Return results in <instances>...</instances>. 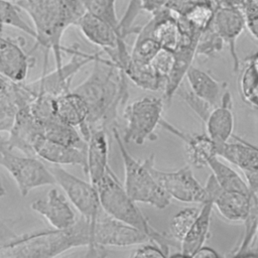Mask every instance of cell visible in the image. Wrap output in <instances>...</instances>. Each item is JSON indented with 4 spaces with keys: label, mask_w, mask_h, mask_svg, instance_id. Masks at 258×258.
<instances>
[{
    "label": "cell",
    "mask_w": 258,
    "mask_h": 258,
    "mask_svg": "<svg viewBox=\"0 0 258 258\" xmlns=\"http://www.w3.org/2000/svg\"><path fill=\"white\" fill-rule=\"evenodd\" d=\"M198 40H191L181 43L174 52V62L171 72L168 76L165 88L163 90L164 99L170 101L173 95L176 94L189 68L192 66V60L197 55Z\"/></svg>",
    "instance_id": "484cf974"
},
{
    "label": "cell",
    "mask_w": 258,
    "mask_h": 258,
    "mask_svg": "<svg viewBox=\"0 0 258 258\" xmlns=\"http://www.w3.org/2000/svg\"><path fill=\"white\" fill-rule=\"evenodd\" d=\"M253 255L254 256H258V228H257V235H256V244H255V248L253 251Z\"/></svg>",
    "instance_id": "ee69618b"
},
{
    "label": "cell",
    "mask_w": 258,
    "mask_h": 258,
    "mask_svg": "<svg viewBox=\"0 0 258 258\" xmlns=\"http://www.w3.org/2000/svg\"><path fill=\"white\" fill-rule=\"evenodd\" d=\"M102 209L111 217L131 225L148 235L151 241L158 243L165 250L168 246H174L176 242L171 236L167 237L164 233L158 232L151 226L147 218L137 207L135 202L121 184L117 175L108 167L105 175L97 184Z\"/></svg>",
    "instance_id": "277c9868"
},
{
    "label": "cell",
    "mask_w": 258,
    "mask_h": 258,
    "mask_svg": "<svg viewBox=\"0 0 258 258\" xmlns=\"http://www.w3.org/2000/svg\"><path fill=\"white\" fill-rule=\"evenodd\" d=\"M8 1H12V2H15V3H18V2H20L21 0H8Z\"/></svg>",
    "instance_id": "f6af8a7d"
},
{
    "label": "cell",
    "mask_w": 258,
    "mask_h": 258,
    "mask_svg": "<svg viewBox=\"0 0 258 258\" xmlns=\"http://www.w3.org/2000/svg\"><path fill=\"white\" fill-rule=\"evenodd\" d=\"M150 169L154 178L171 199L199 204L210 201L206 186L202 185L195 177L189 165L174 171H162L156 169L152 163Z\"/></svg>",
    "instance_id": "7c38bea8"
},
{
    "label": "cell",
    "mask_w": 258,
    "mask_h": 258,
    "mask_svg": "<svg viewBox=\"0 0 258 258\" xmlns=\"http://www.w3.org/2000/svg\"><path fill=\"white\" fill-rule=\"evenodd\" d=\"M56 116L67 124L79 127L82 135L88 140L90 129L88 120L90 109L86 100L76 92L66 93L55 99Z\"/></svg>",
    "instance_id": "7402d4cb"
},
{
    "label": "cell",
    "mask_w": 258,
    "mask_h": 258,
    "mask_svg": "<svg viewBox=\"0 0 258 258\" xmlns=\"http://www.w3.org/2000/svg\"><path fill=\"white\" fill-rule=\"evenodd\" d=\"M257 1H258V0H257Z\"/></svg>",
    "instance_id": "7dc6e473"
},
{
    "label": "cell",
    "mask_w": 258,
    "mask_h": 258,
    "mask_svg": "<svg viewBox=\"0 0 258 258\" xmlns=\"http://www.w3.org/2000/svg\"><path fill=\"white\" fill-rule=\"evenodd\" d=\"M131 257H166L167 250L161 247L158 243L151 241V243H143L140 247L135 249L130 255Z\"/></svg>",
    "instance_id": "ab89813d"
},
{
    "label": "cell",
    "mask_w": 258,
    "mask_h": 258,
    "mask_svg": "<svg viewBox=\"0 0 258 258\" xmlns=\"http://www.w3.org/2000/svg\"><path fill=\"white\" fill-rule=\"evenodd\" d=\"M18 4L30 16L36 31V45L51 50L55 68L62 66L61 51L72 47L61 45V37L70 25H77L86 12L81 0H21Z\"/></svg>",
    "instance_id": "7a4b0ae2"
},
{
    "label": "cell",
    "mask_w": 258,
    "mask_h": 258,
    "mask_svg": "<svg viewBox=\"0 0 258 258\" xmlns=\"http://www.w3.org/2000/svg\"><path fill=\"white\" fill-rule=\"evenodd\" d=\"M205 186L213 206L224 219L230 222H245L258 204L256 194L226 190L221 187L213 174L208 177Z\"/></svg>",
    "instance_id": "8fae6325"
},
{
    "label": "cell",
    "mask_w": 258,
    "mask_h": 258,
    "mask_svg": "<svg viewBox=\"0 0 258 258\" xmlns=\"http://www.w3.org/2000/svg\"><path fill=\"white\" fill-rule=\"evenodd\" d=\"M0 163L14 179L22 197L39 186L56 183L50 168L40 160L34 156L16 155L3 144H1Z\"/></svg>",
    "instance_id": "52a82bcc"
},
{
    "label": "cell",
    "mask_w": 258,
    "mask_h": 258,
    "mask_svg": "<svg viewBox=\"0 0 258 258\" xmlns=\"http://www.w3.org/2000/svg\"><path fill=\"white\" fill-rule=\"evenodd\" d=\"M225 41L215 30L213 24L201 32L197 44V55L206 57L214 56L223 49Z\"/></svg>",
    "instance_id": "d590c367"
},
{
    "label": "cell",
    "mask_w": 258,
    "mask_h": 258,
    "mask_svg": "<svg viewBox=\"0 0 258 258\" xmlns=\"http://www.w3.org/2000/svg\"><path fill=\"white\" fill-rule=\"evenodd\" d=\"M160 126L184 142L186 158L191 166L196 168L209 166L210 160L218 156L217 145L208 134L184 133L163 119L160 121Z\"/></svg>",
    "instance_id": "d6986e66"
},
{
    "label": "cell",
    "mask_w": 258,
    "mask_h": 258,
    "mask_svg": "<svg viewBox=\"0 0 258 258\" xmlns=\"http://www.w3.org/2000/svg\"><path fill=\"white\" fill-rule=\"evenodd\" d=\"M91 244L90 222L81 217L68 229L43 230L2 240L0 258H51L77 247Z\"/></svg>",
    "instance_id": "3957f363"
},
{
    "label": "cell",
    "mask_w": 258,
    "mask_h": 258,
    "mask_svg": "<svg viewBox=\"0 0 258 258\" xmlns=\"http://www.w3.org/2000/svg\"><path fill=\"white\" fill-rule=\"evenodd\" d=\"M209 167L212 169V174L217 179L222 188L231 191H240L244 194L253 192L247 181L244 180L237 171L218 159V156L212 158L209 162Z\"/></svg>",
    "instance_id": "4dcf8cb0"
},
{
    "label": "cell",
    "mask_w": 258,
    "mask_h": 258,
    "mask_svg": "<svg viewBox=\"0 0 258 258\" xmlns=\"http://www.w3.org/2000/svg\"><path fill=\"white\" fill-rule=\"evenodd\" d=\"M127 79L120 68L101 54L94 60L91 74L74 90L89 106V129L106 128L116 119L120 105L129 96Z\"/></svg>",
    "instance_id": "6da1fadb"
},
{
    "label": "cell",
    "mask_w": 258,
    "mask_h": 258,
    "mask_svg": "<svg viewBox=\"0 0 258 258\" xmlns=\"http://www.w3.org/2000/svg\"><path fill=\"white\" fill-rule=\"evenodd\" d=\"M213 208L214 206L211 201L203 204L197 220L180 243V253L178 255L192 257L204 246L209 237Z\"/></svg>",
    "instance_id": "4316f807"
},
{
    "label": "cell",
    "mask_w": 258,
    "mask_h": 258,
    "mask_svg": "<svg viewBox=\"0 0 258 258\" xmlns=\"http://www.w3.org/2000/svg\"><path fill=\"white\" fill-rule=\"evenodd\" d=\"M77 26L90 42L103 50L116 48L121 42L125 41V37L111 25L89 12L84 13Z\"/></svg>",
    "instance_id": "d4e9b609"
},
{
    "label": "cell",
    "mask_w": 258,
    "mask_h": 258,
    "mask_svg": "<svg viewBox=\"0 0 258 258\" xmlns=\"http://www.w3.org/2000/svg\"><path fill=\"white\" fill-rule=\"evenodd\" d=\"M201 209L196 207H188L178 211L171 219L170 222V236L176 241L181 243L190 227L197 220Z\"/></svg>",
    "instance_id": "e575fe53"
},
{
    "label": "cell",
    "mask_w": 258,
    "mask_h": 258,
    "mask_svg": "<svg viewBox=\"0 0 258 258\" xmlns=\"http://www.w3.org/2000/svg\"><path fill=\"white\" fill-rule=\"evenodd\" d=\"M0 129L9 132L21 109L36 98L26 86V82H13L0 77Z\"/></svg>",
    "instance_id": "5bb4252c"
},
{
    "label": "cell",
    "mask_w": 258,
    "mask_h": 258,
    "mask_svg": "<svg viewBox=\"0 0 258 258\" xmlns=\"http://www.w3.org/2000/svg\"><path fill=\"white\" fill-rule=\"evenodd\" d=\"M146 241L151 240L143 231L111 217L103 210L91 226V244L88 248L94 252L106 246L127 247L141 245Z\"/></svg>",
    "instance_id": "9c48e42d"
},
{
    "label": "cell",
    "mask_w": 258,
    "mask_h": 258,
    "mask_svg": "<svg viewBox=\"0 0 258 258\" xmlns=\"http://www.w3.org/2000/svg\"><path fill=\"white\" fill-rule=\"evenodd\" d=\"M216 2H217V0H216ZM217 5H218V3H217Z\"/></svg>",
    "instance_id": "bcb514c9"
},
{
    "label": "cell",
    "mask_w": 258,
    "mask_h": 258,
    "mask_svg": "<svg viewBox=\"0 0 258 258\" xmlns=\"http://www.w3.org/2000/svg\"><path fill=\"white\" fill-rule=\"evenodd\" d=\"M86 12L102 19L125 37L116 12V0H81Z\"/></svg>",
    "instance_id": "1f68e13d"
},
{
    "label": "cell",
    "mask_w": 258,
    "mask_h": 258,
    "mask_svg": "<svg viewBox=\"0 0 258 258\" xmlns=\"http://www.w3.org/2000/svg\"><path fill=\"white\" fill-rule=\"evenodd\" d=\"M192 257H200V258H216V257H220L219 253L214 250L213 248L207 247V246H203L201 247L195 254Z\"/></svg>",
    "instance_id": "b9f144b4"
},
{
    "label": "cell",
    "mask_w": 258,
    "mask_h": 258,
    "mask_svg": "<svg viewBox=\"0 0 258 258\" xmlns=\"http://www.w3.org/2000/svg\"><path fill=\"white\" fill-rule=\"evenodd\" d=\"M163 103L156 97H142L128 104L123 112L126 126L123 140L142 145L147 139H153L155 128L162 119Z\"/></svg>",
    "instance_id": "8992f818"
},
{
    "label": "cell",
    "mask_w": 258,
    "mask_h": 258,
    "mask_svg": "<svg viewBox=\"0 0 258 258\" xmlns=\"http://www.w3.org/2000/svg\"><path fill=\"white\" fill-rule=\"evenodd\" d=\"M30 207L54 229L71 228L79 220L67 198L55 187L50 188L45 198L35 200Z\"/></svg>",
    "instance_id": "ac0fdd59"
},
{
    "label": "cell",
    "mask_w": 258,
    "mask_h": 258,
    "mask_svg": "<svg viewBox=\"0 0 258 258\" xmlns=\"http://www.w3.org/2000/svg\"><path fill=\"white\" fill-rule=\"evenodd\" d=\"M53 173L56 183L60 185L70 202L93 226L103 211L97 187L90 181L83 180L60 165L49 167Z\"/></svg>",
    "instance_id": "30bf717a"
},
{
    "label": "cell",
    "mask_w": 258,
    "mask_h": 258,
    "mask_svg": "<svg viewBox=\"0 0 258 258\" xmlns=\"http://www.w3.org/2000/svg\"><path fill=\"white\" fill-rule=\"evenodd\" d=\"M106 128H91L88 142V169L87 174L90 181L97 186L105 175L109 164V142Z\"/></svg>",
    "instance_id": "603a6c76"
},
{
    "label": "cell",
    "mask_w": 258,
    "mask_h": 258,
    "mask_svg": "<svg viewBox=\"0 0 258 258\" xmlns=\"http://www.w3.org/2000/svg\"><path fill=\"white\" fill-rule=\"evenodd\" d=\"M25 39L17 36L2 37L0 44L1 76L17 83L25 82L29 70L34 66V58L27 54L23 46Z\"/></svg>",
    "instance_id": "2e32d148"
},
{
    "label": "cell",
    "mask_w": 258,
    "mask_h": 258,
    "mask_svg": "<svg viewBox=\"0 0 258 258\" xmlns=\"http://www.w3.org/2000/svg\"><path fill=\"white\" fill-rule=\"evenodd\" d=\"M21 7L15 2L8 0L0 1V13H1V23L3 25L11 26L19 29L29 36L36 39V31L34 27L29 26L26 21L21 16Z\"/></svg>",
    "instance_id": "836d02e7"
},
{
    "label": "cell",
    "mask_w": 258,
    "mask_h": 258,
    "mask_svg": "<svg viewBox=\"0 0 258 258\" xmlns=\"http://www.w3.org/2000/svg\"><path fill=\"white\" fill-rule=\"evenodd\" d=\"M212 24L218 34L229 46L230 54L233 58L234 71L238 72L240 61L236 50V42L246 27V19L243 9L236 6L219 5L216 8Z\"/></svg>",
    "instance_id": "e0dca14e"
},
{
    "label": "cell",
    "mask_w": 258,
    "mask_h": 258,
    "mask_svg": "<svg viewBox=\"0 0 258 258\" xmlns=\"http://www.w3.org/2000/svg\"><path fill=\"white\" fill-rule=\"evenodd\" d=\"M101 51L97 53H85L78 47L73 46L72 58L62 66L55 68L54 71L43 74L36 80L26 82V86L33 93L35 97L39 94L49 95L53 98H57L66 93L71 92V84L76 74L89 62H94Z\"/></svg>",
    "instance_id": "ba28073f"
},
{
    "label": "cell",
    "mask_w": 258,
    "mask_h": 258,
    "mask_svg": "<svg viewBox=\"0 0 258 258\" xmlns=\"http://www.w3.org/2000/svg\"><path fill=\"white\" fill-rule=\"evenodd\" d=\"M246 19V27L258 40V1L250 0L243 6Z\"/></svg>",
    "instance_id": "f35d334b"
},
{
    "label": "cell",
    "mask_w": 258,
    "mask_h": 258,
    "mask_svg": "<svg viewBox=\"0 0 258 258\" xmlns=\"http://www.w3.org/2000/svg\"><path fill=\"white\" fill-rule=\"evenodd\" d=\"M113 137L123 159L124 187L128 195L137 203L148 204L160 210L169 206L170 196L160 186L150 169L154 163V155L138 160L128 152L116 128H113Z\"/></svg>",
    "instance_id": "5b68a950"
},
{
    "label": "cell",
    "mask_w": 258,
    "mask_h": 258,
    "mask_svg": "<svg viewBox=\"0 0 258 258\" xmlns=\"http://www.w3.org/2000/svg\"><path fill=\"white\" fill-rule=\"evenodd\" d=\"M123 72L128 79L143 90L158 91L162 89V85L151 62H143L131 57Z\"/></svg>",
    "instance_id": "f546056e"
},
{
    "label": "cell",
    "mask_w": 258,
    "mask_h": 258,
    "mask_svg": "<svg viewBox=\"0 0 258 258\" xmlns=\"http://www.w3.org/2000/svg\"><path fill=\"white\" fill-rule=\"evenodd\" d=\"M45 138L53 142L88 151V142L76 127L64 123L57 116L43 124Z\"/></svg>",
    "instance_id": "f1b7e54d"
},
{
    "label": "cell",
    "mask_w": 258,
    "mask_h": 258,
    "mask_svg": "<svg viewBox=\"0 0 258 258\" xmlns=\"http://www.w3.org/2000/svg\"><path fill=\"white\" fill-rule=\"evenodd\" d=\"M161 49L158 41L152 36L149 28L145 25L137 33L136 40L131 50V57L143 62H151Z\"/></svg>",
    "instance_id": "d6a6232c"
},
{
    "label": "cell",
    "mask_w": 258,
    "mask_h": 258,
    "mask_svg": "<svg viewBox=\"0 0 258 258\" xmlns=\"http://www.w3.org/2000/svg\"><path fill=\"white\" fill-rule=\"evenodd\" d=\"M250 0H217L218 6L223 5V6H236L243 8V6Z\"/></svg>",
    "instance_id": "7bdbcfd3"
},
{
    "label": "cell",
    "mask_w": 258,
    "mask_h": 258,
    "mask_svg": "<svg viewBox=\"0 0 258 258\" xmlns=\"http://www.w3.org/2000/svg\"><path fill=\"white\" fill-rule=\"evenodd\" d=\"M186 80L189 89L201 99L216 107L221 103L224 93H222L225 84L215 80L208 73L191 66L186 74Z\"/></svg>",
    "instance_id": "83f0119b"
},
{
    "label": "cell",
    "mask_w": 258,
    "mask_h": 258,
    "mask_svg": "<svg viewBox=\"0 0 258 258\" xmlns=\"http://www.w3.org/2000/svg\"><path fill=\"white\" fill-rule=\"evenodd\" d=\"M174 62V52L161 48L159 52L154 56L151 64L162 85V90H164L168 76L171 72Z\"/></svg>",
    "instance_id": "8d00e7d4"
},
{
    "label": "cell",
    "mask_w": 258,
    "mask_h": 258,
    "mask_svg": "<svg viewBox=\"0 0 258 258\" xmlns=\"http://www.w3.org/2000/svg\"><path fill=\"white\" fill-rule=\"evenodd\" d=\"M161 48L175 51L181 43L182 28L177 15L165 7L155 13L145 24Z\"/></svg>",
    "instance_id": "ffe728a7"
},
{
    "label": "cell",
    "mask_w": 258,
    "mask_h": 258,
    "mask_svg": "<svg viewBox=\"0 0 258 258\" xmlns=\"http://www.w3.org/2000/svg\"><path fill=\"white\" fill-rule=\"evenodd\" d=\"M171 0H138L139 7L152 14L165 8Z\"/></svg>",
    "instance_id": "60d3db41"
},
{
    "label": "cell",
    "mask_w": 258,
    "mask_h": 258,
    "mask_svg": "<svg viewBox=\"0 0 258 258\" xmlns=\"http://www.w3.org/2000/svg\"><path fill=\"white\" fill-rule=\"evenodd\" d=\"M236 142H226L217 146L218 156L239 167L250 189L258 194V147L234 136Z\"/></svg>",
    "instance_id": "9a60e30c"
},
{
    "label": "cell",
    "mask_w": 258,
    "mask_h": 258,
    "mask_svg": "<svg viewBox=\"0 0 258 258\" xmlns=\"http://www.w3.org/2000/svg\"><path fill=\"white\" fill-rule=\"evenodd\" d=\"M205 124L207 134L217 146L228 142L233 136L234 114L232 111V97L229 91L224 93L221 103L213 108Z\"/></svg>",
    "instance_id": "cb8c5ba5"
},
{
    "label": "cell",
    "mask_w": 258,
    "mask_h": 258,
    "mask_svg": "<svg viewBox=\"0 0 258 258\" xmlns=\"http://www.w3.org/2000/svg\"><path fill=\"white\" fill-rule=\"evenodd\" d=\"M44 136L43 125L34 117L29 105L19 111L15 122L8 132V138L1 139V144L7 148L17 149L25 155H35V145Z\"/></svg>",
    "instance_id": "4fadbf2b"
},
{
    "label": "cell",
    "mask_w": 258,
    "mask_h": 258,
    "mask_svg": "<svg viewBox=\"0 0 258 258\" xmlns=\"http://www.w3.org/2000/svg\"><path fill=\"white\" fill-rule=\"evenodd\" d=\"M35 155L55 165H80L87 173L88 157L84 149L59 144L43 136L34 148Z\"/></svg>",
    "instance_id": "44dd1931"
},
{
    "label": "cell",
    "mask_w": 258,
    "mask_h": 258,
    "mask_svg": "<svg viewBox=\"0 0 258 258\" xmlns=\"http://www.w3.org/2000/svg\"><path fill=\"white\" fill-rule=\"evenodd\" d=\"M176 94H178L180 96V98L192 109V111L200 117V119L206 123L211 111L213 110L214 107H212L209 103H207L206 101H204L203 99H201L200 97H198L190 89L189 90H185V89H181L179 87V89L177 90Z\"/></svg>",
    "instance_id": "74e56055"
}]
</instances>
